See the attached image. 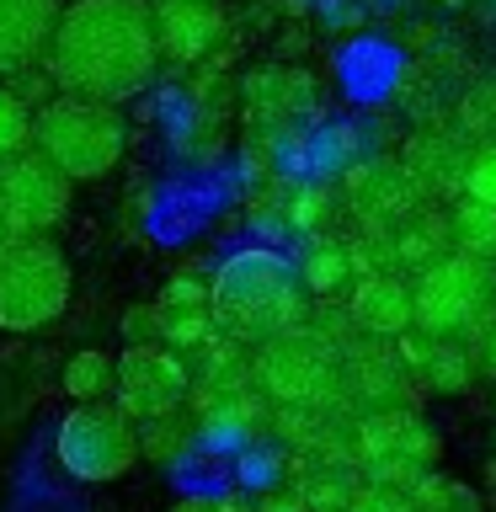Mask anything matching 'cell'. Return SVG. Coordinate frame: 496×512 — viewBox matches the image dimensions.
Masks as SVG:
<instances>
[{
	"label": "cell",
	"mask_w": 496,
	"mask_h": 512,
	"mask_svg": "<svg viewBox=\"0 0 496 512\" xmlns=\"http://www.w3.org/2000/svg\"><path fill=\"white\" fill-rule=\"evenodd\" d=\"M160 70L150 0H70L48 38L43 75L64 96L123 107Z\"/></svg>",
	"instance_id": "obj_1"
},
{
	"label": "cell",
	"mask_w": 496,
	"mask_h": 512,
	"mask_svg": "<svg viewBox=\"0 0 496 512\" xmlns=\"http://www.w3.org/2000/svg\"><path fill=\"white\" fill-rule=\"evenodd\" d=\"M208 320L235 347H262L272 336L304 326V288L278 251H235L208 278Z\"/></svg>",
	"instance_id": "obj_2"
},
{
	"label": "cell",
	"mask_w": 496,
	"mask_h": 512,
	"mask_svg": "<svg viewBox=\"0 0 496 512\" xmlns=\"http://www.w3.org/2000/svg\"><path fill=\"white\" fill-rule=\"evenodd\" d=\"M32 150L64 182H102L107 171H118V160L128 150V123L118 107L59 91L32 112Z\"/></svg>",
	"instance_id": "obj_3"
},
{
	"label": "cell",
	"mask_w": 496,
	"mask_h": 512,
	"mask_svg": "<svg viewBox=\"0 0 496 512\" xmlns=\"http://www.w3.org/2000/svg\"><path fill=\"white\" fill-rule=\"evenodd\" d=\"M70 256L59 251L54 235L38 240H6L0 246V331L32 336L48 331L70 310Z\"/></svg>",
	"instance_id": "obj_4"
},
{
	"label": "cell",
	"mask_w": 496,
	"mask_h": 512,
	"mask_svg": "<svg viewBox=\"0 0 496 512\" xmlns=\"http://www.w3.org/2000/svg\"><path fill=\"white\" fill-rule=\"evenodd\" d=\"M496 310V267L486 256L448 251L411 283V326L432 342H464Z\"/></svg>",
	"instance_id": "obj_5"
},
{
	"label": "cell",
	"mask_w": 496,
	"mask_h": 512,
	"mask_svg": "<svg viewBox=\"0 0 496 512\" xmlns=\"http://www.w3.org/2000/svg\"><path fill=\"white\" fill-rule=\"evenodd\" d=\"M54 454L64 475L86 480V486H107L139 464V427L112 400H86V406H70L59 416Z\"/></svg>",
	"instance_id": "obj_6"
},
{
	"label": "cell",
	"mask_w": 496,
	"mask_h": 512,
	"mask_svg": "<svg viewBox=\"0 0 496 512\" xmlns=\"http://www.w3.org/2000/svg\"><path fill=\"white\" fill-rule=\"evenodd\" d=\"M336 347H326L310 326H294L283 336L256 347L251 358V384L262 390V400H278L288 411H310L342 390L336 384Z\"/></svg>",
	"instance_id": "obj_7"
},
{
	"label": "cell",
	"mask_w": 496,
	"mask_h": 512,
	"mask_svg": "<svg viewBox=\"0 0 496 512\" xmlns=\"http://www.w3.org/2000/svg\"><path fill=\"white\" fill-rule=\"evenodd\" d=\"M70 198L75 182H64L38 150H22L0 166V230H6V240L54 235L70 219Z\"/></svg>",
	"instance_id": "obj_8"
},
{
	"label": "cell",
	"mask_w": 496,
	"mask_h": 512,
	"mask_svg": "<svg viewBox=\"0 0 496 512\" xmlns=\"http://www.w3.org/2000/svg\"><path fill=\"white\" fill-rule=\"evenodd\" d=\"M352 448H358V464H363L368 486H390V491H411L416 480L432 470V459H438L432 427H422V416H411L400 406L363 416Z\"/></svg>",
	"instance_id": "obj_9"
},
{
	"label": "cell",
	"mask_w": 496,
	"mask_h": 512,
	"mask_svg": "<svg viewBox=\"0 0 496 512\" xmlns=\"http://www.w3.org/2000/svg\"><path fill=\"white\" fill-rule=\"evenodd\" d=\"M192 395V368L182 352L171 347H128L118 358V379H112V406H118L128 422H155V416L182 411Z\"/></svg>",
	"instance_id": "obj_10"
},
{
	"label": "cell",
	"mask_w": 496,
	"mask_h": 512,
	"mask_svg": "<svg viewBox=\"0 0 496 512\" xmlns=\"http://www.w3.org/2000/svg\"><path fill=\"white\" fill-rule=\"evenodd\" d=\"M150 16H155V48L171 64H198L224 38L219 0H150Z\"/></svg>",
	"instance_id": "obj_11"
},
{
	"label": "cell",
	"mask_w": 496,
	"mask_h": 512,
	"mask_svg": "<svg viewBox=\"0 0 496 512\" xmlns=\"http://www.w3.org/2000/svg\"><path fill=\"white\" fill-rule=\"evenodd\" d=\"M64 0H0V80L38 70Z\"/></svg>",
	"instance_id": "obj_12"
},
{
	"label": "cell",
	"mask_w": 496,
	"mask_h": 512,
	"mask_svg": "<svg viewBox=\"0 0 496 512\" xmlns=\"http://www.w3.org/2000/svg\"><path fill=\"white\" fill-rule=\"evenodd\" d=\"M416 182L406 176V166L400 160H363V166H352L347 176V203L352 214H358L363 224H395V219H411L416 208Z\"/></svg>",
	"instance_id": "obj_13"
},
{
	"label": "cell",
	"mask_w": 496,
	"mask_h": 512,
	"mask_svg": "<svg viewBox=\"0 0 496 512\" xmlns=\"http://www.w3.org/2000/svg\"><path fill=\"white\" fill-rule=\"evenodd\" d=\"M347 315H352V326L363 336H374V342H400V336L411 331V283H400L395 272H368V278H358V288H352Z\"/></svg>",
	"instance_id": "obj_14"
},
{
	"label": "cell",
	"mask_w": 496,
	"mask_h": 512,
	"mask_svg": "<svg viewBox=\"0 0 496 512\" xmlns=\"http://www.w3.org/2000/svg\"><path fill=\"white\" fill-rule=\"evenodd\" d=\"M464 155L459 150V139H448V134H422V139H411V150H406V176L416 182V192H427V187H459L464 182Z\"/></svg>",
	"instance_id": "obj_15"
},
{
	"label": "cell",
	"mask_w": 496,
	"mask_h": 512,
	"mask_svg": "<svg viewBox=\"0 0 496 512\" xmlns=\"http://www.w3.org/2000/svg\"><path fill=\"white\" fill-rule=\"evenodd\" d=\"M294 278H299L304 294H315V299L342 294L352 283V246H342V240H310V251H304Z\"/></svg>",
	"instance_id": "obj_16"
},
{
	"label": "cell",
	"mask_w": 496,
	"mask_h": 512,
	"mask_svg": "<svg viewBox=\"0 0 496 512\" xmlns=\"http://www.w3.org/2000/svg\"><path fill=\"white\" fill-rule=\"evenodd\" d=\"M112 379H118V358L102 347H80L70 363L59 368V390L86 406V400H112Z\"/></svg>",
	"instance_id": "obj_17"
},
{
	"label": "cell",
	"mask_w": 496,
	"mask_h": 512,
	"mask_svg": "<svg viewBox=\"0 0 496 512\" xmlns=\"http://www.w3.org/2000/svg\"><path fill=\"white\" fill-rule=\"evenodd\" d=\"M416 374H422L427 390L459 395V390H470L475 368H470V352H464V342H432V336H427V352H422V363H416Z\"/></svg>",
	"instance_id": "obj_18"
},
{
	"label": "cell",
	"mask_w": 496,
	"mask_h": 512,
	"mask_svg": "<svg viewBox=\"0 0 496 512\" xmlns=\"http://www.w3.org/2000/svg\"><path fill=\"white\" fill-rule=\"evenodd\" d=\"M352 491H358L352 470H347V464H336V459H326V464H315V470L299 480L294 496L304 502V512H347Z\"/></svg>",
	"instance_id": "obj_19"
},
{
	"label": "cell",
	"mask_w": 496,
	"mask_h": 512,
	"mask_svg": "<svg viewBox=\"0 0 496 512\" xmlns=\"http://www.w3.org/2000/svg\"><path fill=\"white\" fill-rule=\"evenodd\" d=\"M187 443H192V416H187V406L171 411V416H155V422H139V459H150V464L187 459Z\"/></svg>",
	"instance_id": "obj_20"
},
{
	"label": "cell",
	"mask_w": 496,
	"mask_h": 512,
	"mask_svg": "<svg viewBox=\"0 0 496 512\" xmlns=\"http://www.w3.org/2000/svg\"><path fill=\"white\" fill-rule=\"evenodd\" d=\"M411 496V512H486L480 491H470L464 480H448V475H422Z\"/></svg>",
	"instance_id": "obj_21"
},
{
	"label": "cell",
	"mask_w": 496,
	"mask_h": 512,
	"mask_svg": "<svg viewBox=\"0 0 496 512\" xmlns=\"http://www.w3.org/2000/svg\"><path fill=\"white\" fill-rule=\"evenodd\" d=\"M448 240H454L459 251H470V256H486L496 251V208L486 203H454V219H448Z\"/></svg>",
	"instance_id": "obj_22"
},
{
	"label": "cell",
	"mask_w": 496,
	"mask_h": 512,
	"mask_svg": "<svg viewBox=\"0 0 496 512\" xmlns=\"http://www.w3.org/2000/svg\"><path fill=\"white\" fill-rule=\"evenodd\" d=\"M214 320H208V310H166L160 304V347H171V352H198L214 342Z\"/></svg>",
	"instance_id": "obj_23"
},
{
	"label": "cell",
	"mask_w": 496,
	"mask_h": 512,
	"mask_svg": "<svg viewBox=\"0 0 496 512\" xmlns=\"http://www.w3.org/2000/svg\"><path fill=\"white\" fill-rule=\"evenodd\" d=\"M443 246H448V219L422 214V219H411L406 230L395 235V262L427 267V262H438V256H443Z\"/></svg>",
	"instance_id": "obj_24"
},
{
	"label": "cell",
	"mask_w": 496,
	"mask_h": 512,
	"mask_svg": "<svg viewBox=\"0 0 496 512\" xmlns=\"http://www.w3.org/2000/svg\"><path fill=\"white\" fill-rule=\"evenodd\" d=\"M22 150H32V112L0 86V166H6L11 155H22Z\"/></svg>",
	"instance_id": "obj_25"
},
{
	"label": "cell",
	"mask_w": 496,
	"mask_h": 512,
	"mask_svg": "<svg viewBox=\"0 0 496 512\" xmlns=\"http://www.w3.org/2000/svg\"><path fill=\"white\" fill-rule=\"evenodd\" d=\"M464 198L470 203H486V208H496V139L491 144H480V150L464 160Z\"/></svg>",
	"instance_id": "obj_26"
},
{
	"label": "cell",
	"mask_w": 496,
	"mask_h": 512,
	"mask_svg": "<svg viewBox=\"0 0 496 512\" xmlns=\"http://www.w3.org/2000/svg\"><path fill=\"white\" fill-rule=\"evenodd\" d=\"M155 304H166V310H208V283L198 272H176V278L160 288Z\"/></svg>",
	"instance_id": "obj_27"
},
{
	"label": "cell",
	"mask_w": 496,
	"mask_h": 512,
	"mask_svg": "<svg viewBox=\"0 0 496 512\" xmlns=\"http://www.w3.org/2000/svg\"><path fill=\"white\" fill-rule=\"evenodd\" d=\"M464 352H470V368H475V374L496 379V310L480 320L470 336H464Z\"/></svg>",
	"instance_id": "obj_28"
},
{
	"label": "cell",
	"mask_w": 496,
	"mask_h": 512,
	"mask_svg": "<svg viewBox=\"0 0 496 512\" xmlns=\"http://www.w3.org/2000/svg\"><path fill=\"white\" fill-rule=\"evenodd\" d=\"M326 214H331V198L320 187H304L294 203H288V224H294V230H320V224H326Z\"/></svg>",
	"instance_id": "obj_29"
},
{
	"label": "cell",
	"mask_w": 496,
	"mask_h": 512,
	"mask_svg": "<svg viewBox=\"0 0 496 512\" xmlns=\"http://www.w3.org/2000/svg\"><path fill=\"white\" fill-rule=\"evenodd\" d=\"M123 342H128V347L160 342V304H134V310L123 315Z\"/></svg>",
	"instance_id": "obj_30"
},
{
	"label": "cell",
	"mask_w": 496,
	"mask_h": 512,
	"mask_svg": "<svg viewBox=\"0 0 496 512\" xmlns=\"http://www.w3.org/2000/svg\"><path fill=\"white\" fill-rule=\"evenodd\" d=\"M347 512H411V496L390 491V486H358L352 502H347Z\"/></svg>",
	"instance_id": "obj_31"
},
{
	"label": "cell",
	"mask_w": 496,
	"mask_h": 512,
	"mask_svg": "<svg viewBox=\"0 0 496 512\" xmlns=\"http://www.w3.org/2000/svg\"><path fill=\"white\" fill-rule=\"evenodd\" d=\"M464 128H470V134H496V86L470 91V102H464Z\"/></svg>",
	"instance_id": "obj_32"
},
{
	"label": "cell",
	"mask_w": 496,
	"mask_h": 512,
	"mask_svg": "<svg viewBox=\"0 0 496 512\" xmlns=\"http://www.w3.org/2000/svg\"><path fill=\"white\" fill-rule=\"evenodd\" d=\"M171 512H246V507H235L230 496H187V502H176Z\"/></svg>",
	"instance_id": "obj_33"
},
{
	"label": "cell",
	"mask_w": 496,
	"mask_h": 512,
	"mask_svg": "<svg viewBox=\"0 0 496 512\" xmlns=\"http://www.w3.org/2000/svg\"><path fill=\"white\" fill-rule=\"evenodd\" d=\"M256 512H304V502L294 491H267L262 502H256Z\"/></svg>",
	"instance_id": "obj_34"
},
{
	"label": "cell",
	"mask_w": 496,
	"mask_h": 512,
	"mask_svg": "<svg viewBox=\"0 0 496 512\" xmlns=\"http://www.w3.org/2000/svg\"><path fill=\"white\" fill-rule=\"evenodd\" d=\"M448 6H464V0H448Z\"/></svg>",
	"instance_id": "obj_35"
},
{
	"label": "cell",
	"mask_w": 496,
	"mask_h": 512,
	"mask_svg": "<svg viewBox=\"0 0 496 512\" xmlns=\"http://www.w3.org/2000/svg\"><path fill=\"white\" fill-rule=\"evenodd\" d=\"M0 246H6V230H0Z\"/></svg>",
	"instance_id": "obj_36"
}]
</instances>
